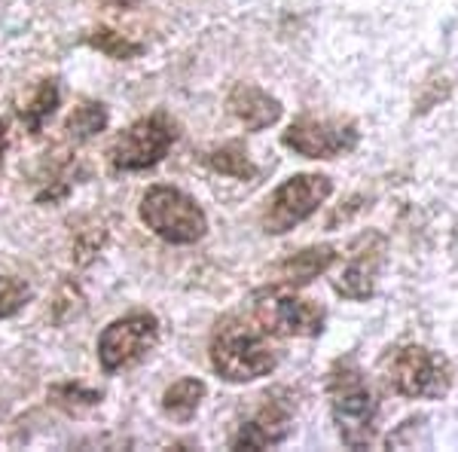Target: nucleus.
Segmentation results:
<instances>
[{
	"mask_svg": "<svg viewBox=\"0 0 458 452\" xmlns=\"http://www.w3.org/2000/svg\"><path fill=\"white\" fill-rule=\"evenodd\" d=\"M330 410L339 428V437L349 449H364L373 443L376 434V400L367 388L360 370L352 361H339L330 370L327 382Z\"/></svg>",
	"mask_w": 458,
	"mask_h": 452,
	"instance_id": "f257e3e1",
	"label": "nucleus"
},
{
	"mask_svg": "<svg viewBox=\"0 0 458 452\" xmlns=\"http://www.w3.org/2000/svg\"><path fill=\"white\" fill-rule=\"evenodd\" d=\"M211 364L226 382H250L272 373L278 364L266 330L248 324H224L211 343Z\"/></svg>",
	"mask_w": 458,
	"mask_h": 452,
	"instance_id": "f03ea898",
	"label": "nucleus"
},
{
	"mask_svg": "<svg viewBox=\"0 0 458 452\" xmlns=\"http://www.w3.org/2000/svg\"><path fill=\"white\" fill-rule=\"evenodd\" d=\"M141 220L147 229L172 244H193L205 235L208 220L205 211L187 192L174 187H153L141 202Z\"/></svg>",
	"mask_w": 458,
	"mask_h": 452,
	"instance_id": "7ed1b4c3",
	"label": "nucleus"
},
{
	"mask_svg": "<svg viewBox=\"0 0 458 452\" xmlns=\"http://www.w3.org/2000/svg\"><path fill=\"white\" fill-rule=\"evenodd\" d=\"M174 138H177L174 123L165 114L144 116V120L131 123L114 141V147H110V166L116 172H144V168H153L172 150Z\"/></svg>",
	"mask_w": 458,
	"mask_h": 452,
	"instance_id": "20e7f679",
	"label": "nucleus"
},
{
	"mask_svg": "<svg viewBox=\"0 0 458 452\" xmlns=\"http://www.w3.org/2000/svg\"><path fill=\"white\" fill-rule=\"evenodd\" d=\"M334 192V183L324 175H297L291 181H284L282 187L272 192L269 205L263 214V229L272 235H282L287 229L300 226L306 217L321 209L327 202V196Z\"/></svg>",
	"mask_w": 458,
	"mask_h": 452,
	"instance_id": "39448f33",
	"label": "nucleus"
},
{
	"mask_svg": "<svg viewBox=\"0 0 458 452\" xmlns=\"http://www.w3.org/2000/svg\"><path fill=\"white\" fill-rule=\"evenodd\" d=\"M388 382L403 397H443L449 391V364L422 345H406L391 358Z\"/></svg>",
	"mask_w": 458,
	"mask_h": 452,
	"instance_id": "423d86ee",
	"label": "nucleus"
},
{
	"mask_svg": "<svg viewBox=\"0 0 458 452\" xmlns=\"http://www.w3.org/2000/svg\"><path fill=\"white\" fill-rule=\"evenodd\" d=\"M159 343V321L147 312L129 315L105 328L98 339V361L107 373H116L123 367L138 364L141 358L157 348Z\"/></svg>",
	"mask_w": 458,
	"mask_h": 452,
	"instance_id": "0eeeda50",
	"label": "nucleus"
},
{
	"mask_svg": "<svg viewBox=\"0 0 458 452\" xmlns=\"http://www.w3.org/2000/svg\"><path fill=\"white\" fill-rule=\"evenodd\" d=\"M284 147L309 159H334L354 150L358 129L343 120H318V116H300L284 132Z\"/></svg>",
	"mask_w": 458,
	"mask_h": 452,
	"instance_id": "6e6552de",
	"label": "nucleus"
},
{
	"mask_svg": "<svg viewBox=\"0 0 458 452\" xmlns=\"http://www.w3.org/2000/svg\"><path fill=\"white\" fill-rule=\"evenodd\" d=\"M257 321L276 337H318L324 328V312L293 294H276L257 303Z\"/></svg>",
	"mask_w": 458,
	"mask_h": 452,
	"instance_id": "1a4fd4ad",
	"label": "nucleus"
},
{
	"mask_svg": "<svg viewBox=\"0 0 458 452\" xmlns=\"http://www.w3.org/2000/svg\"><path fill=\"white\" fill-rule=\"evenodd\" d=\"M291 410L282 400H266L254 419L248 425H242V431L235 434L233 447L235 449H266L282 443L291 434Z\"/></svg>",
	"mask_w": 458,
	"mask_h": 452,
	"instance_id": "9d476101",
	"label": "nucleus"
},
{
	"mask_svg": "<svg viewBox=\"0 0 458 452\" xmlns=\"http://www.w3.org/2000/svg\"><path fill=\"white\" fill-rule=\"evenodd\" d=\"M226 107L235 120L245 123L248 132H263L282 120V105H278V98H272L269 92H263V89H257V86H248V83H239L229 92Z\"/></svg>",
	"mask_w": 458,
	"mask_h": 452,
	"instance_id": "9b49d317",
	"label": "nucleus"
},
{
	"mask_svg": "<svg viewBox=\"0 0 458 452\" xmlns=\"http://www.w3.org/2000/svg\"><path fill=\"white\" fill-rule=\"evenodd\" d=\"M379 260H382V242L376 244V251H360V244H358L349 266H345V269L339 272V278L334 281L336 294L349 296V300H367V296L373 294Z\"/></svg>",
	"mask_w": 458,
	"mask_h": 452,
	"instance_id": "f8f14e48",
	"label": "nucleus"
},
{
	"mask_svg": "<svg viewBox=\"0 0 458 452\" xmlns=\"http://www.w3.org/2000/svg\"><path fill=\"white\" fill-rule=\"evenodd\" d=\"M336 260V251L330 244H315V248H306L300 254L287 257V260L278 266V281L287 287H300L306 281L318 278L321 272L330 269V263Z\"/></svg>",
	"mask_w": 458,
	"mask_h": 452,
	"instance_id": "ddd939ff",
	"label": "nucleus"
},
{
	"mask_svg": "<svg viewBox=\"0 0 458 452\" xmlns=\"http://www.w3.org/2000/svg\"><path fill=\"white\" fill-rule=\"evenodd\" d=\"M205 397V382L202 380H181L162 395V410L177 422H190L196 416L199 404Z\"/></svg>",
	"mask_w": 458,
	"mask_h": 452,
	"instance_id": "4468645a",
	"label": "nucleus"
},
{
	"mask_svg": "<svg viewBox=\"0 0 458 452\" xmlns=\"http://www.w3.org/2000/svg\"><path fill=\"white\" fill-rule=\"evenodd\" d=\"M105 125H107V107L98 105V101H83L80 107H73V114L64 123V132L80 144V141H89L98 135V132H105Z\"/></svg>",
	"mask_w": 458,
	"mask_h": 452,
	"instance_id": "2eb2a0df",
	"label": "nucleus"
},
{
	"mask_svg": "<svg viewBox=\"0 0 458 452\" xmlns=\"http://www.w3.org/2000/svg\"><path fill=\"white\" fill-rule=\"evenodd\" d=\"M55 107H58V83L55 80H43L40 89L34 92V98L21 110V123L28 125V132H40L49 116L55 114Z\"/></svg>",
	"mask_w": 458,
	"mask_h": 452,
	"instance_id": "dca6fc26",
	"label": "nucleus"
},
{
	"mask_svg": "<svg viewBox=\"0 0 458 452\" xmlns=\"http://www.w3.org/2000/svg\"><path fill=\"white\" fill-rule=\"evenodd\" d=\"M205 162H208L214 172L229 175V177H242V181H248V177L257 175V168L250 166L248 153L242 150L239 144H226V147H220V150H211L208 157H205Z\"/></svg>",
	"mask_w": 458,
	"mask_h": 452,
	"instance_id": "f3484780",
	"label": "nucleus"
},
{
	"mask_svg": "<svg viewBox=\"0 0 458 452\" xmlns=\"http://www.w3.org/2000/svg\"><path fill=\"white\" fill-rule=\"evenodd\" d=\"M89 43H92L98 53H105L107 58H135L138 53H141V43L129 40V37L110 31V28H98V31L89 34Z\"/></svg>",
	"mask_w": 458,
	"mask_h": 452,
	"instance_id": "a211bd4d",
	"label": "nucleus"
},
{
	"mask_svg": "<svg viewBox=\"0 0 458 452\" xmlns=\"http://www.w3.org/2000/svg\"><path fill=\"white\" fill-rule=\"evenodd\" d=\"M28 296H31V291H28L25 281L10 278V276H0V318L16 315L19 309L28 303Z\"/></svg>",
	"mask_w": 458,
	"mask_h": 452,
	"instance_id": "6ab92c4d",
	"label": "nucleus"
},
{
	"mask_svg": "<svg viewBox=\"0 0 458 452\" xmlns=\"http://www.w3.org/2000/svg\"><path fill=\"white\" fill-rule=\"evenodd\" d=\"M53 400L58 406H64V410L77 413L80 406H95L101 400L98 391H89L83 385H58L53 388Z\"/></svg>",
	"mask_w": 458,
	"mask_h": 452,
	"instance_id": "aec40b11",
	"label": "nucleus"
},
{
	"mask_svg": "<svg viewBox=\"0 0 458 452\" xmlns=\"http://www.w3.org/2000/svg\"><path fill=\"white\" fill-rule=\"evenodd\" d=\"M107 6H116V10H131V6L138 4V0H105Z\"/></svg>",
	"mask_w": 458,
	"mask_h": 452,
	"instance_id": "412c9836",
	"label": "nucleus"
},
{
	"mask_svg": "<svg viewBox=\"0 0 458 452\" xmlns=\"http://www.w3.org/2000/svg\"><path fill=\"white\" fill-rule=\"evenodd\" d=\"M4 147H6V123L0 120V157H4Z\"/></svg>",
	"mask_w": 458,
	"mask_h": 452,
	"instance_id": "4be33fe9",
	"label": "nucleus"
}]
</instances>
